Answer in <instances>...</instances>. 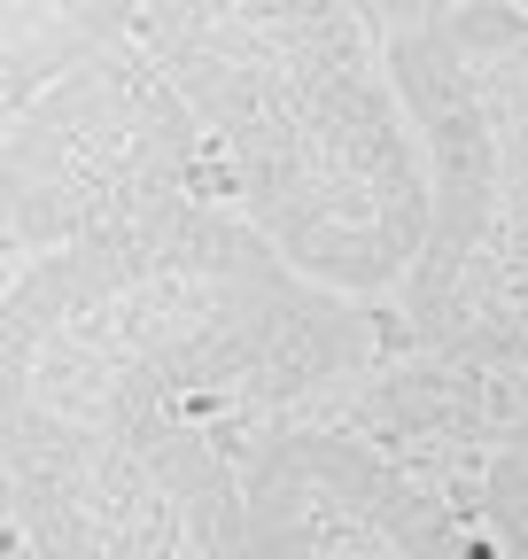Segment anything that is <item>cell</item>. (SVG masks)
I'll return each mask as SVG.
<instances>
[{"label": "cell", "mask_w": 528, "mask_h": 559, "mask_svg": "<svg viewBox=\"0 0 528 559\" xmlns=\"http://www.w3.org/2000/svg\"><path fill=\"white\" fill-rule=\"evenodd\" d=\"M396 311L303 280L218 194L39 257L0 304V404L109 436H249L335 412Z\"/></svg>", "instance_id": "cell-1"}, {"label": "cell", "mask_w": 528, "mask_h": 559, "mask_svg": "<svg viewBox=\"0 0 528 559\" xmlns=\"http://www.w3.org/2000/svg\"><path fill=\"white\" fill-rule=\"evenodd\" d=\"M211 140L218 202L303 280L388 304L428 241V156L343 0H156L141 24Z\"/></svg>", "instance_id": "cell-2"}, {"label": "cell", "mask_w": 528, "mask_h": 559, "mask_svg": "<svg viewBox=\"0 0 528 559\" xmlns=\"http://www.w3.org/2000/svg\"><path fill=\"white\" fill-rule=\"evenodd\" d=\"M381 47L428 156V241L388 296L396 334L451 366L528 373V16L467 0Z\"/></svg>", "instance_id": "cell-3"}, {"label": "cell", "mask_w": 528, "mask_h": 559, "mask_svg": "<svg viewBox=\"0 0 528 559\" xmlns=\"http://www.w3.org/2000/svg\"><path fill=\"white\" fill-rule=\"evenodd\" d=\"M203 194H218L211 140L194 124L187 94L171 86V70L132 32L94 62L62 70L32 109L9 117V140H0L9 280L32 272L39 257L124 234Z\"/></svg>", "instance_id": "cell-4"}, {"label": "cell", "mask_w": 528, "mask_h": 559, "mask_svg": "<svg viewBox=\"0 0 528 559\" xmlns=\"http://www.w3.org/2000/svg\"><path fill=\"white\" fill-rule=\"evenodd\" d=\"M9 551L24 559H187L233 506L226 436H109L0 404Z\"/></svg>", "instance_id": "cell-5"}, {"label": "cell", "mask_w": 528, "mask_h": 559, "mask_svg": "<svg viewBox=\"0 0 528 559\" xmlns=\"http://www.w3.org/2000/svg\"><path fill=\"white\" fill-rule=\"evenodd\" d=\"M249 559H497L443 474L350 419H264L233 436Z\"/></svg>", "instance_id": "cell-6"}, {"label": "cell", "mask_w": 528, "mask_h": 559, "mask_svg": "<svg viewBox=\"0 0 528 559\" xmlns=\"http://www.w3.org/2000/svg\"><path fill=\"white\" fill-rule=\"evenodd\" d=\"M156 0H0V109H32L62 70L132 39Z\"/></svg>", "instance_id": "cell-7"}, {"label": "cell", "mask_w": 528, "mask_h": 559, "mask_svg": "<svg viewBox=\"0 0 528 559\" xmlns=\"http://www.w3.org/2000/svg\"><path fill=\"white\" fill-rule=\"evenodd\" d=\"M343 9H358L381 39L388 32H412V24H428V16H451V9H467V0H343Z\"/></svg>", "instance_id": "cell-8"}, {"label": "cell", "mask_w": 528, "mask_h": 559, "mask_svg": "<svg viewBox=\"0 0 528 559\" xmlns=\"http://www.w3.org/2000/svg\"><path fill=\"white\" fill-rule=\"evenodd\" d=\"M187 559H249V536H241V489H233V506L203 528V544H194Z\"/></svg>", "instance_id": "cell-9"}, {"label": "cell", "mask_w": 528, "mask_h": 559, "mask_svg": "<svg viewBox=\"0 0 528 559\" xmlns=\"http://www.w3.org/2000/svg\"><path fill=\"white\" fill-rule=\"evenodd\" d=\"M513 9H520V16H528V0H513Z\"/></svg>", "instance_id": "cell-10"}, {"label": "cell", "mask_w": 528, "mask_h": 559, "mask_svg": "<svg viewBox=\"0 0 528 559\" xmlns=\"http://www.w3.org/2000/svg\"><path fill=\"white\" fill-rule=\"evenodd\" d=\"M9 559H24V551H9Z\"/></svg>", "instance_id": "cell-11"}]
</instances>
